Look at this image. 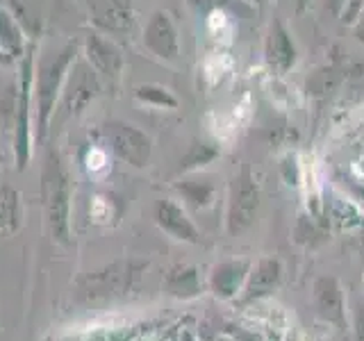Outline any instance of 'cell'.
<instances>
[{
  "label": "cell",
  "mask_w": 364,
  "mask_h": 341,
  "mask_svg": "<svg viewBox=\"0 0 364 341\" xmlns=\"http://www.w3.org/2000/svg\"><path fill=\"white\" fill-rule=\"evenodd\" d=\"M80 57V41H66L62 48L46 50L34 64V141H43L62 96L68 71Z\"/></svg>",
  "instance_id": "obj_1"
},
{
  "label": "cell",
  "mask_w": 364,
  "mask_h": 341,
  "mask_svg": "<svg viewBox=\"0 0 364 341\" xmlns=\"http://www.w3.org/2000/svg\"><path fill=\"white\" fill-rule=\"evenodd\" d=\"M41 200L53 242L68 244L71 239V175L57 148H48L43 157Z\"/></svg>",
  "instance_id": "obj_2"
},
{
  "label": "cell",
  "mask_w": 364,
  "mask_h": 341,
  "mask_svg": "<svg viewBox=\"0 0 364 341\" xmlns=\"http://www.w3.org/2000/svg\"><path fill=\"white\" fill-rule=\"evenodd\" d=\"M34 64H37V45L30 43L26 55L18 62V85H16V121H14V148L16 168L23 170L30 164L32 141H34Z\"/></svg>",
  "instance_id": "obj_3"
},
{
  "label": "cell",
  "mask_w": 364,
  "mask_h": 341,
  "mask_svg": "<svg viewBox=\"0 0 364 341\" xmlns=\"http://www.w3.org/2000/svg\"><path fill=\"white\" fill-rule=\"evenodd\" d=\"M102 91V80L98 77V73L89 66V62L82 55L77 57L75 64L68 71V77L64 82L62 96L57 100V107L53 114L50 128H60V125L75 121L80 114H82L91 102H94Z\"/></svg>",
  "instance_id": "obj_4"
},
{
  "label": "cell",
  "mask_w": 364,
  "mask_h": 341,
  "mask_svg": "<svg viewBox=\"0 0 364 341\" xmlns=\"http://www.w3.org/2000/svg\"><path fill=\"white\" fill-rule=\"evenodd\" d=\"M262 202V191L257 185L255 173L248 164L232 175L228 185V198H225V232L230 237L244 234L250 230L257 219Z\"/></svg>",
  "instance_id": "obj_5"
},
{
  "label": "cell",
  "mask_w": 364,
  "mask_h": 341,
  "mask_svg": "<svg viewBox=\"0 0 364 341\" xmlns=\"http://www.w3.org/2000/svg\"><path fill=\"white\" fill-rule=\"evenodd\" d=\"M98 136L107 151L132 168H146L153 157V139L139 125L109 119L100 125Z\"/></svg>",
  "instance_id": "obj_6"
},
{
  "label": "cell",
  "mask_w": 364,
  "mask_h": 341,
  "mask_svg": "<svg viewBox=\"0 0 364 341\" xmlns=\"http://www.w3.org/2000/svg\"><path fill=\"white\" fill-rule=\"evenodd\" d=\"M80 55L89 62V66L98 73L102 82L117 85L121 80L125 68V57L121 45L112 37H107V34H102L98 30L87 32L82 43H80Z\"/></svg>",
  "instance_id": "obj_7"
},
{
  "label": "cell",
  "mask_w": 364,
  "mask_h": 341,
  "mask_svg": "<svg viewBox=\"0 0 364 341\" xmlns=\"http://www.w3.org/2000/svg\"><path fill=\"white\" fill-rule=\"evenodd\" d=\"M141 43L155 60L164 64H178L182 43H180V32L173 14L166 9H155L144 26Z\"/></svg>",
  "instance_id": "obj_8"
},
{
  "label": "cell",
  "mask_w": 364,
  "mask_h": 341,
  "mask_svg": "<svg viewBox=\"0 0 364 341\" xmlns=\"http://www.w3.org/2000/svg\"><path fill=\"white\" fill-rule=\"evenodd\" d=\"M87 7L94 30L107 34L114 41L132 37L136 28V11L132 0H87Z\"/></svg>",
  "instance_id": "obj_9"
},
{
  "label": "cell",
  "mask_w": 364,
  "mask_h": 341,
  "mask_svg": "<svg viewBox=\"0 0 364 341\" xmlns=\"http://www.w3.org/2000/svg\"><path fill=\"white\" fill-rule=\"evenodd\" d=\"M153 219L159 230L168 234L171 239H176V242L191 244V246L203 244V232L198 230V225L193 223L187 207L180 200L176 198L157 200L153 207Z\"/></svg>",
  "instance_id": "obj_10"
},
{
  "label": "cell",
  "mask_w": 364,
  "mask_h": 341,
  "mask_svg": "<svg viewBox=\"0 0 364 341\" xmlns=\"http://www.w3.org/2000/svg\"><path fill=\"white\" fill-rule=\"evenodd\" d=\"M264 62L271 73L284 75L299 64V45L294 41V34L289 32L287 23L280 16L271 21L264 39Z\"/></svg>",
  "instance_id": "obj_11"
},
{
  "label": "cell",
  "mask_w": 364,
  "mask_h": 341,
  "mask_svg": "<svg viewBox=\"0 0 364 341\" xmlns=\"http://www.w3.org/2000/svg\"><path fill=\"white\" fill-rule=\"evenodd\" d=\"M312 303L316 314L326 323L335 328L346 325V298H344V289H341V284L335 276H321L314 280Z\"/></svg>",
  "instance_id": "obj_12"
},
{
  "label": "cell",
  "mask_w": 364,
  "mask_h": 341,
  "mask_svg": "<svg viewBox=\"0 0 364 341\" xmlns=\"http://www.w3.org/2000/svg\"><path fill=\"white\" fill-rule=\"evenodd\" d=\"M282 273H284L282 261L278 257H262L259 261H255V264L250 266L242 293H239L242 296L239 303L248 305V303H255L271 296L282 284Z\"/></svg>",
  "instance_id": "obj_13"
},
{
  "label": "cell",
  "mask_w": 364,
  "mask_h": 341,
  "mask_svg": "<svg viewBox=\"0 0 364 341\" xmlns=\"http://www.w3.org/2000/svg\"><path fill=\"white\" fill-rule=\"evenodd\" d=\"M176 193L180 196L182 205L191 212H208L216 205V196H219V189H216L214 178L205 175L203 170L198 173H187L182 175L176 185Z\"/></svg>",
  "instance_id": "obj_14"
},
{
  "label": "cell",
  "mask_w": 364,
  "mask_h": 341,
  "mask_svg": "<svg viewBox=\"0 0 364 341\" xmlns=\"http://www.w3.org/2000/svg\"><path fill=\"white\" fill-rule=\"evenodd\" d=\"M250 266L253 264L248 259H225L221 264H216L210 273L212 293L221 301H235L244 289Z\"/></svg>",
  "instance_id": "obj_15"
},
{
  "label": "cell",
  "mask_w": 364,
  "mask_h": 341,
  "mask_svg": "<svg viewBox=\"0 0 364 341\" xmlns=\"http://www.w3.org/2000/svg\"><path fill=\"white\" fill-rule=\"evenodd\" d=\"M28 37L26 30L16 18V11L9 9L5 3H0V53H3L9 64L21 60L28 50Z\"/></svg>",
  "instance_id": "obj_16"
},
{
  "label": "cell",
  "mask_w": 364,
  "mask_h": 341,
  "mask_svg": "<svg viewBox=\"0 0 364 341\" xmlns=\"http://www.w3.org/2000/svg\"><path fill=\"white\" fill-rule=\"evenodd\" d=\"M132 96L139 105H144L148 109H155V112H176L180 107V100L173 91L168 87L155 85V82L136 85L132 89Z\"/></svg>",
  "instance_id": "obj_17"
},
{
  "label": "cell",
  "mask_w": 364,
  "mask_h": 341,
  "mask_svg": "<svg viewBox=\"0 0 364 341\" xmlns=\"http://www.w3.org/2000/svg\"><path fill=\"white\" fill-rule=\"evenodd\" d=\"M166 289L168 293L178 296V298H193L200 291V278L196 266L178 264L168 271L166 276Z\"/></svg>",
  "instance_id": "obj_18"
},
{
  "label": "cell",
  "mask_w": 364,
  "mask_h": 341,
  "mask_svg": "<svg viewBox=\"0 0 364 341\" xmlns=\"http://www.w3.org/2000/svg\"><path fill=\"white\" fill-rule=\"evenodd\" d=\"M348 75V68H346V62H339V60H333V64H326L321 68H316V73L307 80V91H310L312 96H326L328 91H333L341 85V80Z\"/></svg>",
  "instance_id": "obj_19"
},
{
  "label": "cell",
  "mask_w": 364,
  "mask_h": 341,
  "mask_svg": "<svg viewBox=\"0 0 364 341\" xmlns=\"http://www.w3.org/2000/svg\"><path fill=\"white\" fill-rule=\"evenodd\" d=\"M221 155V148L216 146L214 141H193L189 146V151L185 153V157L180 159V173H198L208 164H212L216 157Z\"/></svg>",
  "instance_id": "obj_20"
},
{
  "label": "cell",
  "mask_w": 364,
  "mask_h": 341,
  "mask_svg": "<svg viewBox=\"0 0 364 341\" xmlns=\"http://www.w3.org/2000/svg\"><path fill=\"white\" fill-rule=\"evenodd\" d=\"M21 193L11 187H0V234H11L21 225Z\"/></svg>",
  "instance_id": "obj_21"
},
{
  "label": "cell",
  "mask_w": 364,
  "mask_h": 341,
  "mask_svg": "<svg viewBox=\"0 0 364 341\" xmlns=\"http://www.w3.org/2000/svg\"><path fill=\"white\" fill-rule=\"evenodd\" d=\"M353 330H355V339L364 341V301H360L353 310Z\"/></svg>",
  "instance_id": "obj_22"
},
{
  "label": "cell",
  "mask_w": 364,
  "mask_h": 341,
  "mask_svg": "<svg viewBox=\"0 0 364 341\" xmlns=\"http://www.w3.org/2000/svg\"><path fill=\"white\" fill-rule=\"evenodd\" d=\"M348 0H321V5L323 9H328L330 14H335V16H341V11H344Z\"/></svg>",
  "instance_id": "obj_23"
},
{
  "label": "cell",
  "mask_w": 364,
  "mask_h": 341,
  "mask_svg": "<svg viewBox=\"0 0 364 341\" xmlns=\"http://www.w3.org/2000/svg\"><path fill=\"white\" fill-rule=\"evenodd\" d=\"M353 32H355V41L360 43V45H364V16L353 26Z\"/></svg>",
  "instance_id": "obj_24"
},
{
  "label": "cell",
  "mask_w": 364,
  "mask_h": 341,
  "mask_svg": "<svg viewBox=\"0 0 364 341\" xmlns=\"http://www.w3.org/2000/svg\"><path fill=\"white\" fill-rule=\"evenodd\" d=\"M310 3H312V0H296V7H299V11H303Z\"/></svg>",
  "instance_id": "obj_25"
},
{
  "label": "cell",
  "mask_w": 364,
  "mask_h": 341,
  "mask_svg": "<svg viewBox=\"0 0 364 341\" xmlns=\"http://www.w3.org/2000/svg\"><path fill=\"white\" fill-rule=\"evenodd\" d=\"M0 64H9V60H7V57H5L3 53H0Z\"/></svg>",
  "instance_id": "obj_26"
},
{
  "label": "cell",
  "mask_w": 364,
  "mask_h": 341,
  "mask_svg": "<svg viewBox=\"0 0 364 341\" xmlns=\"http://www.w3.org/2000/svg\"><path fill=\"white\" fill-rule=\"evenodd\" d=\"M360 5H362V16H364V0H360Z\"/></svg>",
  "instance_id": "obj_27"
},
{
  "label": "cell",
  "mask_w": 364,
  "mask_h": 341,
  "mask_svg": "<svg viewBox=\"0 0 364 341\" xmlns=\"http://www.w3.org/2000/svg\"><path fill=\"white\" fill-rule=\"evenodd\" d=\"M360 225H362V227H364V219H360Z\"/></svg>",
  "instance_id": "obj_28"
},
{
  "label": "cell",
  "mask_w": 364,
  "mask_h": 341,
  "mask_svg": "<svg viewBox=\"0 0 364 341\" xmlns=\"http://www.w3.org/2000/svg\"><path fill=\"white\" fill-rule=\"evenodd\" d=\"M0 162H3V153H0Z\"/></svg>",
  "instance_id": "obj_29"
}]
</instances>
